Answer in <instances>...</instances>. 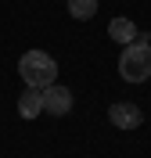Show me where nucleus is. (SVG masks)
<instances>
[{"label":"nucleus","instance_id":"nucleus-1","mask_svg":"<svg viewBox=\"0 0 151 158\" xmlns=\"http://www.w3.org/2000/svg\"><path fill=\"white\" fill-rule=\"evenodd\" d=\"M18 76L25 86L47 90L50 83H58V61L50 58L47 50H25L18 58Z\"/></svg>","mask_w":151,"mask_h":158},{"label":"nucleus","instance_id":"nucleus-2","mask_svg":"<svg viewBox=\"0 0 151 158\" xmlns=\"http://www.w3.org/2000/svg\"><path fill=\"white\" fill-rule=\"evenodd\" d=\"M119 76L126 79V83H144V79H151V43L133 40V43H126V47H122Z\"/></svg>","mask_w":151,"mask_h":158},{"label":"nucleus","instance_id":"nucleus-3","mask_svg":"<svg viewBox=\"0 0 151 158\" xmlns=\"http://www.w3.org/2000/svg\"><path fill=\"white\" fill-rule=\"evenodd\" d=\"M43 111L47 115H69L72 111V90L61 86V83H50L43 90Z\"/></svg>","mask_w":151,"mask_h":158},{"label":"nucleus","instance_id":"nucleus-4","mask_svg":"<svg viewBox=\"0 0 151 158\" xmlns=\"http://www.w3.org/2000/svg\"><path fill=\"white\" fill-rule=\"evenodd\" d=\"M108 122L119 126V129H137L144 122V111L137 108V104H130V101H115L108 108Z\"/></svg>","mask_w":151,"mask_h":158},{"label":"nucleus","instance_id":"nucleus-5","mask_svg":"<svg viewBox=\"0 0 151 158\" xmlns=\"http://www.w3.org/2000/svg\"><path fill=\"white\" fill-rule=\"evenodd\" d=\"M43 111V90H36V86H25L18 94V115L22 118H36Z\"/></svg>","mask_w":151,"mask_h":158},{"label":"nucleus","instance_id":"nucleus-6","mask_svg":"<svg viewBox=\"0 0 151 158\" xmlns=\"http://www.w3.org/2000/svg\"><path fill=\"white\" fill-rule=\"evenodd\" d=\"M108 36L115 40V43H122V47H126V43H133V40H137V25H133V18H111V25H108Z\"/></svg>","mask_w":151,"mask_h":158},{"label":"nucleus","instance_id":"nucleus-7","mask_svg":"<svg viewBox=\"0 0 151 158\" xmlns=\"http://www.w3.org/2000/svg\"><path fill=\"white\" fill-rule=\"evenodd\" d=\"M69 15L76 22H90L97 15V0H69Z\"/></svg>","mask_w":151,"mask_h":158}]
</instances>
